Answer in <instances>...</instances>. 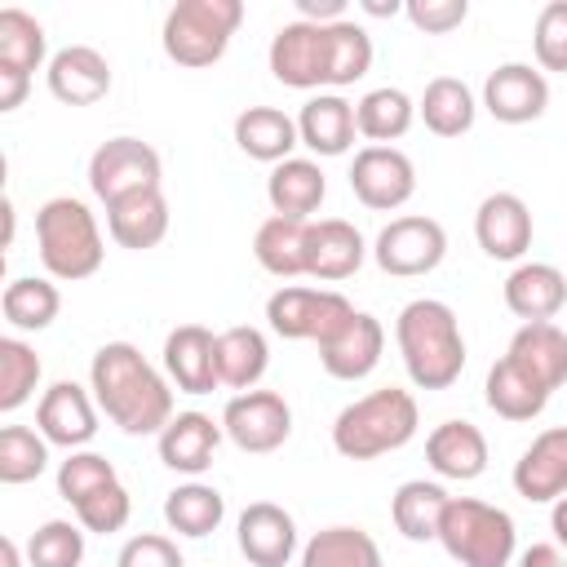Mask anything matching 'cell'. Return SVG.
<instances>
[{"label":"cell","mask_w":567,"mask_h":567,"mask_svg":"<svg viewBox=\"0 0 567 567\" xmlns=\"http://www.w3.org/2000/svg\"><path fill=\"white\" fill-rule=\"evenodd\" d=\"M49 470V439L31 425H4L0 430V483L18 487Z\"/></svg>","instance_id":"60d3db41"},{"label":"cell","mask_w":567,"mask_h":567,"mask_svg":"<svg viewBox=\"0 0 567 567\" xmlns=\"http://www.w3.org/2000/svg\"><path fill=\"white\" fill-rule=\"evenodd\" d=\"M297 18L315 27H332L346 18V0H297Z\"/></svg>","instance_id":"681fc988"},{"label":"cell","mask_w":567,"mask_h":567,"mask_svg":"<svg viewBox=\"0 0 567 567\" xmlns=\"http://www.w3.org/2000/svg\"><path fill=\"white\" fill-rule=\"evenodd\" d=\"M106 230L120 248H133V252H146L155 248L164 235H168V199L164 190H137V195H124L115 204H106Z\"/></svg>","instance_id":"4316f807"},{"label":"cell","mask_w":567,"mask_h":567,"mask_svg":"<svg viewBox=\"0 0 567 567\" xmlns=\"http://www.w3.org/2000/svg\"><path fill=\"white\" fill-rule=\"evenodd\" d=\"M306 226L310 221H292V217H266L252 235V257L266 275L275 279H297L306 275Z\"/></svg>","instance_id":"836d02e7"},{"label":"cell","mask_w":567,"mask_h":567,"mask_svg":"<svg viewBox=\"0 0 567 567\" xmlns=\"http://www.w3.org/2000/svg\"><path fill=\"white\" fill-rule=\"evenodd\" d=\"M421 425L416 399L399 385H381L354 403H346L332 421V447L346 461H377L385 452H399L403 443H412Z\"/></svg>","instance_id":"3957f363"},{"label":"cell","mask_w":567,"mask_h":567,"mask_svg":"<svg viewBox=\"0 0 567 567\" xmlns=\"http://www.w3.org/2000/svg\"><path fill=\"white\" fill-rule=\"evenodd\" d=\"M549 532H554V545L567 549V496L554 501V509H549Z\"/></svg>","instance_id":"f5cc1de1"},{"label":"cell","mask_w":567,"mask_h":567,"mask_svg":"<svg viewBox=\"0 0 567 567\" xmlns=\"http://www.w3.org/2000/svg\"><path fill=\"white\" fill-rule=\"evenodd\" d=\"M239 22H244L239 0H177L164 13L159 44L177 66L199 71V66H213L226 58Z\"/></svg>","instance_id":"8992f818"},{"label":"cell","mask_w":567,"mask_h":567,"mask_svg":"<svg viewBox=\"0 0 567 567\" xmlns=\"http://www.w3.org/2000/svg\"><path fill=\"white\" fill-rule=\"evenodd\" d=\"M359 310L350 306V297H341L337 288H301V284H284L279 292L266 297V319L284 341H332Z\"/></svg>","instance_id":"52a82bcc"},{"label":"cell","mask_w":567,"mask_h":567,"mask_svg":"<svg viewBox=\"0 0 567 567\" xmlns=\"http://www.w3.org/2000/svg\"><path fill=\"white\" fill-rule=\"evenodd\" d=\"M35 248L49 279H62V284H80L97 275L106 257L97 217L75 195H53L35 208Z\"/></svg>","instance_id":"277c9868"},{"label":"cell","mask_w":567,"mask_h":567,"mask_svg":"<svg viewBox=\"0 0 567 567\" xmlns=\"http://www.w3.org/2000/svg\"><path fill=\"white\" fill-rule=\"evenodd\" d=\"M363 257H368V244L354 221L319 217L306 226V275L310 279H323V284L350 279L363 266Z\"/></svg>","instance_id":"d6986e66"},{"label":"cell","mask_w":567,"mask_h":567,"mask_svg":"<svg viewBox=\"0 0 567 567\" xmlns=\"http://www.w3.org/2000/svg\"><path fill=\"white\" fill-rule=\"evenodd\" d=\"M514 492L532 505H554L567 496V425L540 430L514 461Z\"/></svg>","instance_id":"9a60e30c"},{"label":"cell","mask_w":567,"mask_h":567,"mask_svg":"<svg viewBox=\"0 0 567 567\" xmlns=\"http://www.w3.org/2000/svg\"><path fill=\"white\" fill-rule=\"evenodd\" d=\"M159 177H164L159 151L142 137H106L89 155V190L102 204H115V199L137 195V190H155Z\"/></svg>","instance_id":"ba28073f"},{"label":"cell","mask_w":567,"mask_h":567,"mask_svg":"<svg viewBox=\"0 0 567 567\" xmlns=\"http://www.w3.org/2000/svg\"><path fill=\"white\" fill-rule=\"evenodd\" d=\"M394 341L403 354V368L416 390H447L465 372V337L461 319L439 297H416L394 319Z\"/></svg>","instance_id":"7a4b0ae2"},{"label":"cell","mask_w":567,"mask_h":567,"mask_svg":"<svg viewBox=\"0 0 567 567\" xmlns=\"http://www.w3.org/2000/svg\"><path fill=\"white\" fill-rule=\"evenodd\" d=\"M532 49H536L540 71H567V0H549L536 13Z\"/></svg>","instance_id":"f6af8a7d"},{"label":"cell","mask_w":567,"mask_h":567,"mask_svg":"<svg viewBox=\"0 0 567 567\" xmlns=\"http://www.w3.org/2000/svg\"><path fill=\"white\" fill-rule=\"evenodd\" d=\"M84 563V527L71 518H49L27 540V567H80Z\"/></svg>","instance_id":"7bdbcfd3"},{"label":"cell","mask_w":567,"mask_h":567,"mask_svg":"<svg viewBox=\"0 0 567 567\" xmlns=\"http://www.w3.org/2000/svg\"><path fill=\"white\" fill-rule=\"evenodd\" d=\"M128 514H133V501H128L124 483H111V487H102V492H93V496H84L75 505V523L84 532H97V536L120 532L128 523Z\"/></svg>","instance_id":"bcb514c9"},{"label":"cell","mask_w":567,"mask_h":567,"mask_svg":"<svg viewBox=\"0 0 567 567\" xmlns=\"http://www.w3.org/2000/svg\"><path fill=\"white\" fill-rule=\"evenodd\" d=\"M505 306L523 323H549L567 306V275L549 261H518L505 279Z\"/></svg>","instance_id":"603a6c76"},{"label":"cell","mask_w":567,"mask_h":567,"mask_svg":"<svg viewBox=\"0 0 567 567\" xmlns=\"http://www.w3.org/2000/svg\"><path fill=\"white\" fill-rule=\"evenodd\" d=\"M221 518H226V496H221L217 487H208V483H195V478H190V483H182V487H173V492L164 496V523H168L177 536L199 540V536L217 532Z\"/></svg>","instance_id":"8d00e7d4"},{"label":"cell","mask_w":567,"mask_h":567,"mask_svg":"<svg viewBox=\"0 0 567 567\" xmlns=\"http://www.w3.org/2000/svg\"><path fill=\"white\" fill-rule=\"evenodd\" d=\"M412 120H416V102H412L403 89H390V84L368 89V93L354 102V124H359V133H363L372 146L399 142V137L412 128Z\"/></svg>","instance_id":"d590c367"},{"label":"cell","mask_w":567,"mask_h":567,"mask_svg":"<svg viewBox=\"0 0 567 567\" xmlns=\"http://www.w3.org/2000/svg\"><path fill=\"white\" fill-rule=\"evenodd\" d=\"M270 75L284 84V89H323L328 84V27H315V22H284L270 40Z\"/></svg>","instance_id":"8fae6325"},{"label":"cell","mask_w":567,"mask_h":567,"mask_svg":"<svg viewBox=\"0 0 567 567\" xmlns=\"http://www.w3.org/2000/svg\"><path fill=\"white\" fill-rule=\"evenodd\" d=\"M164 372L182 394H213L217 377V337L204 323H182L164 337Z\"/></svg>","instance_id":"ffe728a7"},{"label":"cell","mask_w":567,"mask_h":567,"mask_svg":"<svg viewBox=\"0 0 567 567\" xmlns=\"http://www.w3.org/2000/svg\"><path fill=\"white\" fill-rule=\"evenodd\" d=\"M49 35L27 9H0V66L13 71H40L49 66Z\"/></svg>","instance_id":"ab89813d"},{"label":"cell","mask_w":567,"mask_h":567,"mask_svg":"<svg viewBox=\"0 0 567 567\" xmlns=\"http://www.w3.org/2000/svg\"><path fill=\"white\" fill-rule=\"evenodd\" d=\"M518 567H567V558L558 545H527L518 554Z\"/></svg>","instance_id":"816d5d0a"},{"label":"cell","mask_w":567,"mask_h":567,"mask_svg":"<svg viewBox=\"0 0 567 567\" xmlns=\"http://www.w3.org/2000/svg\"><path fill=\"white\" fill-rule=\"evenodd\" d=\"M439 545L461 567H509L518 549V527L501 505L452 496L439 523Z\"/></svg>","instance_id":"5b68a950"},{"label":"cell","mask_w":567,"mask_h":567,"mask_svg":"<svg viewBox=\"0 0 567 567\" xmlns=\"http://www.w3.org/2000/svg\"><path fill=\"white\" fill-rule=\"evenodd\" d=\"M115 567H186V558H182V549H177L168 536L142 532V536H128V540H124Z\"/></svg>","instance_id":"c3c4849f"},{"label":"cell","mask_w":567,"mask_h":567,"mask_svg":"<svg viewBox=\"0 0 567 567\" xmlns=\"http://www.w3.org/2000/svg\"><path fill=\"white\" fill-rule=\"evenodd\" d=\"M31 89V75L27 71H13V66H0V111H18L22 97Z\"/></svg>","instance_id":"f907efd6"},{"label":"cell","mask_w":567,"mask_h":567,"mask_svg":"<svg viewBox=\"0 0 567 567\" xmlns=\"http://www.w3.org/2000/svg\"><path fill=\"white\" fill-rule=\"evenodd\" d=\"M474 239L492 261H518L532 248V208L514 190H492L474 213Z\"/></svg>","instance_id":"e0dca14e"},{"label":"cell","mask_w":567,"mask_h":567,"mask_svg":"<svg viewBox=\"0 0 567 567\" xmlns=\"http://www.w3.org/2000/svg\"><path fill=\"white\" fill-rule=\"evenodd\" d=\"M425 461L439 478L470 483L487 470V439L474 421H443L425 439Z\"/></svg>","instance_id":"d4e9b609"},{"label":"cell","mask_w":567,"mask_h":567,"mask_svg":"<svg viewBox=\"0 0 567 567\" xmlns=\"http://www.w3.org/2000/svg\"><path fill=\"white\" fill-rule=\"evenodd\" d=\"M40 354L22 337H0V412H18L40 385Z\"/></svg>","instance_id":"b9f144b4"},{"label":"cell","mask_w":567,"mask_h":567,"mask_svg":"<svg viewBox=\"0 0 567 567\" xmlns=\"http://www.w3.org/2000/svg\"><path fill=\"white\" fill-rule=\"evenodd\" d=\"M221 434H226L221 421H213L208 412H177V416L159 430V461H164L173 474L199 478V474L213 465Z\"/></svg>","instance_id":"7402d4cb"},{"label":"cell","mask_w":567,"mask_h":567,"mask_svg":"<svg viewBox=\"0 0 567 567\" xmlns=\"http://www.w3.org/2000/svg\"><path fill=\"white\" fill-rule=\"evenodd\" d=\"M447 492L439 483H425V478H408L394 487L390 496V518L399 527L403 540H439V523H443V509H447Z\"/></svg>","instance_id":"1f68e13d"},{"label":"cell","mask_w":567,"mask_h":567,"mask_svg":"<svg viewBox=\"0 0 567 567\" xmlns=\"http://www.w3.org/2000/svg\"><path fill=\"white\" fill-rule=\"evenodd\" d=\"M323 195H328V177H323L319 159H306V155H292V159L275 164L270 177H266V199H270L275 217L310 221L319 213Z\"/></svg>","instance_id":"cb8c5ba5"},{"label":"cell","mask_w":567,"mask_h":567,"mask_svg":"<svg viewBox=\"0 0 567 567\" xmlns=\"http://www.w3.org/2000/svg\"><path fill=\"white\" fill-rule=\"evenodd\" d=\"M483 399H487V408H492L501 421H536V416L545 412V403H549V390L505 354V359H496V363L487 368Z\"/></svg>","instance_id":"f546056e"},{"label":"cell","mask_w":567,"mask_h":567,"mask_svg":"<svg viewBox=\"0 0 567 567\" xmlns=\"http://www.w3.org/2000/svg\"><path fill=\"white\" fill-rule=\"evenodd\" d=\"M89 390L97 408L133 439L155 434L177 416L173 412V390L168 381L146 363V354L133 341H106L97 346L89 363Z\"/></svg>","instance_id":"6da1fadb"},{"label":"cell","mask_w":567,"mask_h":567,"mask_svg":"<svg viewBox=\"0 0 567 567\" xmlns=\"http://www.w3.org/2000/svg\"><path fill=\"white\" fill-rule=\"evenodd\" d=\"M483 106L501 124H532L549 111V80L532 62H501L483 80Z\"/></svg>","instance_id":"4fadbf2b"},{"label":"cell","mask_w":567,"mask_h":567,"mask_svg":"<svg viewBox=\"0 0 567 567\" xmlns=\"http://www.w3.org/2000/svg\"><path fill=\"white\" fill-rule=\"evenodd\" d=\"M221 430L226 439L239 447V452H252V456H266L275 447L288 443L292 434V408L279 390H244L226 403L221 412Z\"/></svg>","instance_id":"30bf717a"},{"label":"cell","mask_w":567,"mask_h":567,"mask_svg":"<svg viewBox=\"0 0 567 567\" xmlns=\"http://www.w3.org/2000/svg\"><path fill=\"white\" fill-rule=\"evenodd\" d=\"M408 22L425 35H447L470 18V0H408L403 4Z\"/></svg>","instance_id":"7dc6e473"},{"label":"cell","mask_w":567,"mask_h":567,"mask_svg":"<svg viewBox=\"0 0 567 567\" xmlns=\"http://www.w3.org/2000/svg\"><path fill=\"white\" fill-rule=\"evenodd\" d=\"M0 563H4V567H22V549H18V540H13V536H4V540H0Z\"/></svg>","instance_id":"11a10c76"},{"label":"cell","mask_w":567,"mask_h":567,"mask_svg":"<svg viewBox=\"0 0 567 567\" xmlns=\"http://www.w3.org/2000/svg\"><path fill=\"white\" fill-rule=\"evenodd\" d=\"M235 146L248 155V159H261V164H284L292 159V151L301 146V133H297V120L279 106H248L235 115Z\"/></svg>","instance_id":"484cf974"},{"label":"cell","mask_w":567,"mask_h":567,"mask_svg":"<svg viewBox=\"0 0 567 567\" xmlns=\"http://www.w3.org/2000/svg\"><path fill=\"white\" fill-rule=\"evenodd\" d=\"M270 368V346L261 337V328L252 323H235L226 332H217V377L230 390H252Z\"/></svg>","instance_id":"4dcf8cb0"},{"label":"cell","mask_w":567,"mask_h":567,"mask_svg":"<svg viewBox=\"0 0 567 567\" xmlns=\"http://www.w3.org/2000/svg\"><path fill=\"white\" fill-rule=\"evenodd\" d=\"M297 133H301V146H310L315 155H346L354 146V102H346L341 93H315L301 115H297Z\"/></svg>","instance_id":"83f0119b"},{"label":"cell","mask_w":567,"mask_h":567,"mask_svg":"<svg viewBox=\"0 0 567 567\" xmlns=\"http://www.w3.org/2000/svg\"><path fill=\"white\" fill-rule=\"evenodd\" d=\"M381 350H385V328L377 315L359 310L332 341L319 346V363L328 377L337 381H363L377 363H381Z\"/></svg>","instance_id":"44dd1931"},{"label":"cell","mask_w":567,"mask_h":567,"mask_svg":"<svg viewBox=\"0 0 567 567\" xmlns=\"http://www.w3.org/2000/svg\"><path fill=\"white\" fill-rule=\"evenodd\" d=\"M35 430L49 439V447L80 452L97 434V399L84 385H75V381H53L40 394Z\"/></svg>","instance_id":"5bb4252c"},{"label":"cell","mask_w":567,"mask_h":567,"mask_svg":"<svg viewBox=\"0 0 567 567\" xmlns=\"http://www.w3.org/2000/svg\"><path fill=\"white\" fill-rule=\"evenodd\" d=\"M0 310H4V319H9L18 332H40V328H49V323L58 319V310H62V292H58L53 279L18 275V279L4 284V292H0Z\"/></svg>","instance_id":"74e56055"},{"label":"cell","mask_w":567,"mask_h":567,"mask_svg":"<svg viewBox=\"0 0 567 567\" xmlns=\"http://www.w3.org/2000/svg\"><path fill=\"white\" fill-rule=\"evenodd\" d=\"M235 540H239V554L252 563V567H288L292 554H297V523L284 505L275 501H252L244 514H239V527H235Z\"/></svg>","instance_id":"ac0fdd59"},{"label":"cell","mask_w":567,"mask_h":567,"mask_svg":"<svg viewBox=\"0 0 567 567\" xmlns=\"http://www.w3.org/2000/svg\"><path fill=\"white\" fill-rule=\"evenodd\" d=\"M44 80L62 106H93L111 93V62L93 44H66L49 58Z\"/></svg>","instance_id":"2e32d148"},{"label":"cell","mask_w":567,"mask_h":567,"mask_svg":"<svg viewBox=\"0 0 567 567\" xmlns=\"http://www.w3.org/2000/svg\"><path fill=\"white\" fill-rule=\"evenodd\" d=\"M301 567H385L381 545L363 527H323L301 545Z\"/></svg>","instance_id":"e575fe53"},{"label":"cell","mask_w":567,"mask_h":567,"mask_svg":"<svg viewBox=\"0 0 567 567\" xmlns=\"http://www.w3.org/2000/svg\"><path fill=\"white\" fill-rule=\"evenodd\" d=\"M359 9H363V13H372V18H394V13H403V4H399V0H363Z\"/></svg>","instance_id":"db71d44e"},{"label":"cell","mask_w":567,"mask_h":567,"mask_svg":"<svg viewBox=\"0 0 567 567\" xmlns=\"http://www.w3.org/2000/svg\"><path fill=\"white\" fill-rule=\"evenodd\" d=\"M111 483H120V474H115V465H111L102 452L80 447V452H66V461L58 465V496L71 501V509H75L84 496H93V492H102V487H111Z\"/></svg>","instance_id":"ee69618b"},{"label":"cell","mask_w":567,"mask_h":567,"mask_svg":"<svg viewBox=\"0 0 567 567\" xmlns=\"http://www.w3.org/2000/svg\"><path fill=\"white\" fill-rule=\"evenodd\" d=\"M350 190L372 213H394L416 190V168L399 146H363L350 164Z\"/></svg>","instance_id":"7c38bea8"},{"label":"cell","mask_w":567,"mask_h":567,"mask_svg":"<svg viewBox=\"0 0 567 567\" xmlns=\"http://www.w3.org/2000/svg\"><path fill=\"white\" fill-rule=\"evenodd\" d=\"M416 115L425 120V128L434 137H461L474 128V115H478V102L470 93L465 80L456 75H434L416 102Z\"/></svg>","instance_id":"d6a6232c"},{"label":"cell","mask_w":567,"mask_h":567,"mask_svg":"<svg viewBox=\"0 0 567 567\" xmlns=\"http://www.w3.org/2000/svg\"><path fill=\"white\" fill-rule=\"evenodd\" d=\"M372 257L385 275L394 279H416V275H430L439 270V261L447 257V230L434 221V217H421V213H408V217H394L381 226L377 244H372Z\"/></svg>","instance_id":"9c48e42d"},{"label":"cell","mask_w":567,"mask_h":567,"mask_svg":"<svg viewBox=\"0 0 567 567\" xmlns=\"http://www.w3.org/2000/svg\"><path fill=\"white\" fill-rule=\"evenodd\" d=\"M523 372H532L549 394L558 385H567V332L549 319V323H523L514 337H509V350H505Z\"/></svg>","instance_id":"f1b7e54d"},{"label":"cell","mask_w":567,"mask_h":567,"mask_svg":"<svg viewBox=\"0 0 567 567\" xmlns=\"http://www.w3.org/2000/svg\"><path fill=\"white\" fill-rule=\"evenodd\" d=\"M372 66V35L354 22L341 18L328 27V89H350L354 80H363Z\"/></svg>","instance_id":"f35d334b"}]
</instances>
